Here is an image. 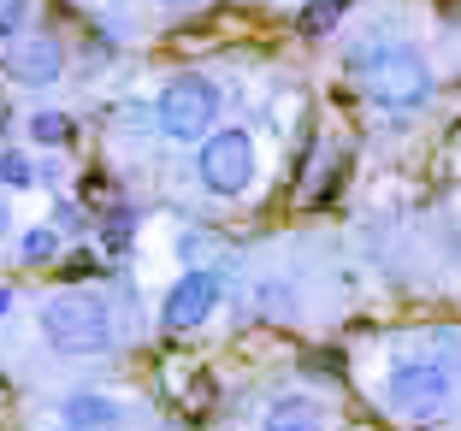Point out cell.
I'll list each match as a JSON object with an SVG mask.
<instances>
[{"instance_id": "9c48e42d", "label": "cell", "mask_w": 461, "mask_h": 431, "mask_svg": "<svg viewBox=\"0 0 461 431\" xmlns=\"http://www.w3.org/2000/svg\"><path fill=\"white\" fill-rule=\"evenodd\" d=\"M260 431H331V419H326V402H313V396H302V391H285V396L267 402Z\"/></svg>"}, {"instance_id": "ba28073f", "label": "cell", "mask_w": 461, "mask_h": 431, "mask_svg": "<svg viewBox=\"0 0 461 431\" xmlns=\"http://www.w3.org/2000/svg\"><path fill=\"white\" fill-rule=\"evenodd\" d=\"M0 77L13 83V89H54L66 77V48L59 36H18L0 59Z\"/></svg>"}, {"instance_id": "4fadbf2b", "label": "cell", "mask_w": 461, "mask_h": 431, "mask_svg": "<svg viewBox=\"0 0 461 431\" xmlns=\"http://www.w3.org/2000/svg\"><path fill=\"white\" fill-rule=\"evenodd\" d=\"M0 184H6V189H30V184H36V160H30L24 148H6V154H0Z\"/></svg>"}, {"instance_id": "5bb4252c", "label": "cell", "mask_w": 461, "mask_h": 431, "mask_svg": "<svg viewBox=\"0 0 461 431\" xmlns=\"http://www.w3.org/2000/svg\"><path fill=\"white\" fill-rule=\"evenodd\" d=\"M6 237H18V213H13V202L0 195V243H6Z\"/></svg>"}, {"instance_id": "5b68a950", "label": "cell", "mask_w": 461, "mask_h": 431, "mask_svg": "<svg viewBox=\"0 0 461 431\" xmlns=\"http://www.w3.org/2000/svg\"><path fill=\"white\" fill-rule=\"evenodd\" d=\"M219 112H225V89H219V77H207V71H172V77L154 89V124H160L166 142L195 148L219 124Z\"/></svg>"}, {"instance_id": "30bf717a", "label": "cell", "mask_w": 461, "mask_h": 431, "mask_svg": "<svg viewBox=\"0 0 461 431\" xmlns=\"http://www.w3.org/2000/svg\"><path fill=\"white\" fill-rule=\"evenodd\" d=\"M59 248H66L59 225H30V230H18V260H24V266H48V260H59Z\"/></svg>"}, {"instance_id": "3957f363", "label": "cell", "mask_w": 461, "mask_h": 431, "mask_svg": "<svg viewBox=\"0 0 461 431\" xmlns=\"http://www.w3.org/2000/svg\"><path fill=\"white\" fill-rule=\"evenodd\" d=\"M379 396H384V408H391V419H402V426H432V419H444L449 402H456V361H449L444 349H408L384 366Z\"/></svg>"}, {"instance_id": "9a60e30c", "label": "cell", "mask_w": 461, "mask_h": 431, "mask_svg": "<svg viewBox=\"0 0 461 431\" xmlns=\"http://www.w3.org/2000/svg\"><path fill=\"white\" fill-rule=\"evenodd\" d=\"M13 308H18V296H13V290H6V283H0V325L13 319Z\"/></svg>"}, {"instance_id": "7c38bea8", "label": "cell", "mask_w": 461, "mask_h": 431, "mask_svg": "<svg viewBox=\"0 0 461 431\" xmlns=\"http://www.w3.org/2000/svg\"><path fill=\"white\" fill-rule=\"evenodd\" d=\"M30 18H36V0H0V48L30 36Z\"/></svg>"}, {"instance_id": "8fae6325", "label": "cell", "mask_w": 461, "mask_h": 431, "mask_svg": "<svg viewBox=\"0 0 461 431\" xmlns=\"http://www.w3.org/2000/svg\"><path fill=\"white\" fill-rule=\"evenodd\" d=\"M30 142H36V148H66L71 142V130H77V124L66 119V112H54V107H41V112H30Z\"/></svg>"}, {"instance_id": "277c9868", "label": "cell", "mask_w": 461, "mask_h": 431, "mask_svg": "<svg viewBox=\"0 0 461 431\" xmlns=\"http://www.w3.org/2000/svg\"><path fill=\"white\" fill-rule=\"evenodd\" d=\"M195 184L213 202H243L249 189L260 184V142L249 124H213L195 142Z\"/></svg>"}, {"instance_id": "6da1fadb", "label": "cell", "mask_w": 461, "mask_h": 431, "mask_svg": "<svg viewBox=\"0 0 461 431\" xmlns=\"http://www.w3.org/2000/svg\"><path fill=\"white\" fill-rule=\"evenodd\" d=\"M343 71H349V83L361 89L366 107L391 112V119H414V112L432 107V94H438L432 59H426L414 41H402V36L355 41L349 59H343Z\"/></svg>"}, {"instance_id": "8992f818", "label": "cell", "mask_w": 461, "mask_h": 431, "mask_svg": "<svg viewBox=\"0 0 461 431\" xmlns=\"http://www.w3.org/2000/svg\"><path fill=\"white\" fill-rule=\"evenodd\" d=\"M219 301H225V278L213 266H184L160 296V331L166 337H190L219 313Z\"/></svg>"}, {"instance_id": "7a4b0ae2", "label": "cell", "mask_w": 461, "mask_h": 431, "mask_svg": "<svg viewBox=\"0 0 461 431\" xmlns=\"http://www.w3.org/2000/svg\"><path fill=\"white\" fill-rule=\"evenodd\" d=\"M36 331L41 343L66 361H101V355L119 349V319H113V301L101 290H54V296H41L36 308Z\"/></svg>"}, {"instance_id": "52a82bcc", "label": "cell", "mask_w": 461, "mask_h": 431, "mask_svg": "<svg viewBox=\"0 0 461 431\" xmlns=\"http://www.w3.org/2000/svg\"><path fill=\"white\" fill-rule=\"evenodd\" d=\"M54 419H59V431H131L136 408L124 402V396H113V391L77 384V391H66L54 402Z\"/></svg>"}]
</instances>
